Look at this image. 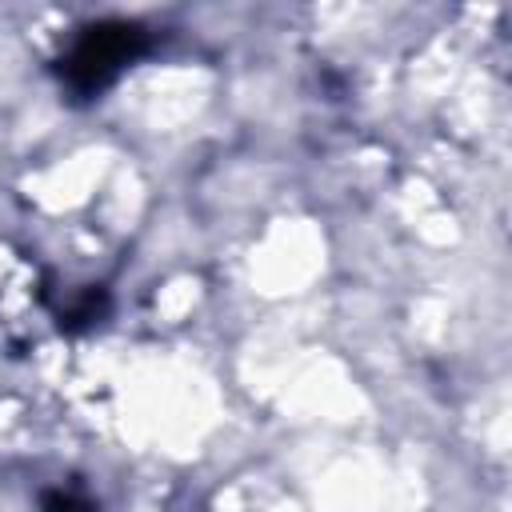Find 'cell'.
Here are the masks:
<instances>
[{"mask_svg":"<svg viewBox=\"0 0 512 512\" xmlns=\"http://www.w3.org/2000/svg\"><path fill=\"white\" fill-rule=\"evenodd\" d=\"M148 48V36L144 28L136 24H120V20H108V24H92L76 36V44L68 48V56L60 60L64 64V80L76 88V92H96L104 88L128 60H136L140 52Z\"/></svg>","mask_w":512,"mask_h":512,"instance_id":"1","label":"cell"}]
</instances>
